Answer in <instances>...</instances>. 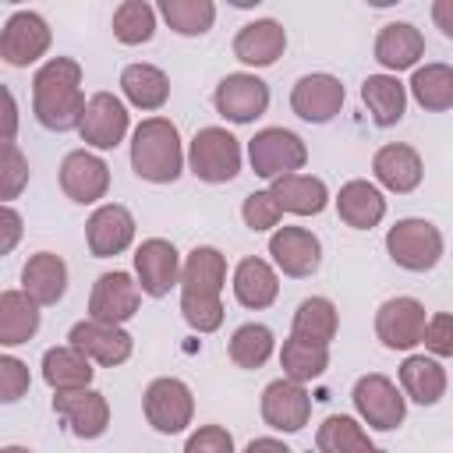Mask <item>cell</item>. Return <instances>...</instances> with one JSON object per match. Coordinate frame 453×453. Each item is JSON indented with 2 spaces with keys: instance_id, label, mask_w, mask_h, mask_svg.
Returning a JSON list of instances; mask_svg holds the SVG:
<instances>
[{
  "instance_id": "obj_18",
  "label": "cell",
  "mask_w": 453,
  "mask_h": 453,
  "mask_svg": "<svg viewBox=\"0 0 453 453\" xmlns=\"http://www.w3.org/2000/svg\"><path fill=\"white\" fill-rule=\"evenodd\" d=\"M60 191L78 205H96L110 191V166L88 149H74L60 159Z\"/></svg>"
},
{
  "instance_id": "obj_11",
  "label": "cell",
  "mask_w": 453,
  "mask_h": 453,
  "mask_svg": "<svg viewBox=\"0 0 453 453\" xmlns=\"http://www.w3.org/2000/svg\"><path fill=\"white\" fill-rule=\"evenodd\" d=\"M184 258L166 237H145L134 248V280L145 297H166L173 287H180Z\"/></svg>"
},
{
  "instance_id": "obj_42",
  "label": "cell",
  "mask_w": 453,
  "mask_h": 453,
  "mask_svg": "<svg viewBox=\"0 0 453 453\" xmlns=\"http://www.w3.org/2000/svg\"><path fill=\"white\" fill-rule=\"evenodd\" d=\"M28 184V159L21 156L18 142H4V156H0V195L4 205H11Z\"/></svg>"
},
{
  "instance_id": "obj_29",
  "label": "cell",
  "mask_w": 453,
  "mask_h": 453,
  "mask_svg": "<svg viewBox=\"0 0 453 453\" xmlns=\"http://www.w3.org/2000/svg\"><path fill=\"white\" fill-rule=\"evenodd\" d=\"M400 389L421 407H435L446 396V368L432 354H407L400 365Z\"/></svg>"
},
{
  "instance_id": "obj_4",
  "label": "cell",
  "mask_w": 453,
  "mask_h": 453,
  "mask_svg": "<svg viewBox=\"0 0 453 453\" xmlns=\"http://www.w3.org/2000/svg\"><path fill=\"white\" fill-rule=\"evenodd\" d=\"M244 152H241V138H234V131L226 127H198L195 138L188 142V170L205 180V184H226L241 173Z\"/></svg>"
},
{
  "instance_id": "obj_25",
  "label": "cell",
  "mask_w": 453,
  "mask_h": 453,
  "mask_svg": "<svg viewBox=\"0 0 453 453\" xmlns=\"http://www.w3.org/2000/svg\"><path fill=\"white\" fill-rule=\"evenodd\" d=\"M230 290H234V297H237L241 308L262 311V308H269L280 297V273H276L273 262H265L258 255H248V258H241L234 265Z\"/></svg>"
},
{
  "instance_id": "obj_48",
  "label": "cell",
  "mask_w": 453,
  "mask_h": 453,
  "mask_svg": "<svg viewBox=\"0 0 453 453\" xmlns=\"http://www.w3.org/2000/svg\"><path fill=\"white\" fill-rule=\"evenodd\" d=\"M244 453H294V449L283 439H276V435H258V439H251L244 446Z\"/></svg>"
},
{
  "instance_id": "obj_10",
  "label": "cell",
  "mask_w": 453,
  "mask_h": 453,
  "mask_svg": "<svg viewBox=\"0 0 453 453\" xmlns=\"http://www.w3.org/2000/svg\"><path fill=\"white\" fill-rule=\"evenodd\" d=\"M212 106L230 124H255L269 110V85L251 71H234L212 88Z\"/></svg>"
},
{
  "instance_id": "obj_30",
  "label": "cell",
  "mask_w": 453,
  "mask_h": 453,
  "mask_svg": "<svg viewBox=\"0 0 453 453\" xmlns=\"http://www.w3.org/2000/svg\"><path fill=\"white\" fill-rule=\"evenodd\" d=\"M361 103L368 106V117L375 127H393L407 113V85L396 74H368L361 81Z\"/></svg>"
},
{
  "instance_id": "obj_41",
  "label": "cell",
  "mask_w": 453,
  "mask_h": 453,
  "mask_svg": "<svg viewBox=\"0 0 453 453\" xmlns=\"http://www.w3.org/2000/svg\"><path fill=\"white\" fill-rule=\"evenodd\" d=\"M241 219H244V226H248L251 234H265V230H276V226H280L283 209H280V202L273 198V191L262 188V191L244 195V202H241Z\"/></svg>"
},
{
  "instance_id": "obj_19",
  "label": "cell",
  "mask_w": 453,
  "mask_h": 453,
  "mask_svg": "<svg viewBox=\"0 0 453 453\" xmlns=\"http://www.w3.org/2000/svg\"><path fill=\"white\" fill-rule=\"evenodd\" d=\"M67 343L78 347L81 354H88L96 365L103 368H117L131 357L134 350V336L124 326H110V322H96V319H81L71 326Z\"/></svg>"
},
{
  "instance_id": "obj_23",
  "label": "cell",
  "mask_w": 453,
  "mask_h": 453,
  "mask_svg": "<svg viewBox=\"0 0 453 453\" xmlns=\"http://www.w3.org/2000/svg\"><path fill=\"white\" fill-rule=\"evenodd\" d=\"M372 53L386 74H400V71L418 67V60L425 57V35L411 21H386L375 35Z\"/></svg>"
},
{
  "instance_id": "obj_38",
  "label": "cell",
  "mask_w": 453,
  "mask_h": 453,
  "mask_svg": "<svg viewBox=\"0 0 453 453\" xmlns=\"http://www.w3.org/2000/svg\"><path fill=\"white\" fill-rule=\"evenodd\" d=\"M340 329V315H336V304L329 297H304L294 311V322H290V333L294 336H304V340H315V343H333Z\"/></svg>"
},
{
  "instance_id": "obj_22",
  "label": "cell",
  "mask_w": 453,
  "mask_h": 453,
  "mask_svg": "<svg viewBox=\"0 0 453 453\" xmlns=\"http://www.w3.org/2000/svg\"><path fill=\"white\" fill-rule=\"evenodd\" d=\"M53 411L78 439H99L110 428V400L92 386L74 393H53Z\"/></svg>"
},
{
  "instance_id": "obj_34",
  "label": "cell",
  "mask_w": 453,
  "mask_h": 453,
  "mask_svg": "<svg viewBox=\"0 0 453 453\" xmlns=\"http://www.w3.org/2000/svg\"><path fill=\"white\" fill-rule=\"evenodd\" d=\"M39 333V304L25 290H4L0 294V343L18 347L28 343Z\"/></svg>"
},
{
  "instance_id": "obj_14",
  "label": "cell",
  "mask_w": 453,
  "mask_h": 453,
  "mask_svg": "<svg viewBox=\"0 0 453 453\" xmlns=\"http://www.w3.org/2000/svg\"><path fill=\"white\" fill-rule=\"evenodd\" d=\"M127 131H131V113L120 96H113V92L88 96V106H85V117L78 127V134L88 149H99V152L117 149Z\"/></svg>"
},
{
  "instance_id": "obj_46",
  "label": "cell",
  "mask_w": 453,
  "mask_h": 453,
  "mask_svg": "<svg viewBox=\"0 0 453 453\" xmlns=\"http://www.w3.org/2000/svg\"><path fill=\"white\" fill-rule=\"evenodd\" d=\"M0 230H4V237H0V255H11L14 244H18V237H21V212H18L14 205H4V209H0Z\"/></svg>"
},
{
  "instance_id": "obj_16",
  "label": "cell",
  "mask_w": 453,
  "mask_h": 453,
  "mask_svg": "<svg viewBox=\"0 0 453 453\" xmlns=\"http://www.w3.org/2000/svg\"><path fill=\"white\" fill-rule=\"evenodd\" d=\"M343 81L326 71L301 74L290 88V110L308 124H329L343 110Z\"/></svg>"
},
{
  "instance_id": "obj_32",
  "label": "cell",
  "mask_w": 453,
  "mask_h": 453,
  "mask_svg": "<svg viewBox=\"0 0 453 453\" xmlns=\"http://www.w3.org/2000/svg\"><path fill=\"white\" fill-rule=\"evenodd\" d=\"M269 191L280 202V209L283 212H294V216H319L329 205L326 180L322 177H311V173H287V177L273 180Z\"/></svg>"
},
{
  "instance_id": "obj_17",
  "label": "cell",
  "mask_w": 453,
  "mask_h": 453,
  "mask_svg": "<svg viewBox=\"0 0 453 453\" xmlns=\"http://www.w3.org/2000/svg\"><path fill=\"white\" fill-rule=\"evenodd\" d=\"M85 244L92 258H113L134 244V216L120 202H103L85 219Z\"/></svg>"
},
{
  "instance_id": "obj_44",
  "label": "cell",
  "mask_w": 453,
  "mask_h": 453,
  "mask_svg": "<svg viewBox=\"0 0 453 453\" xmlns=\"http://www.w3.org/2000/svg\"><path fill=\"white\" fill-rule=\"evenodd\" d=\"M425 350L432 357H453V311H435L428 315V326H425Z\"/></svg>"
},
{
  "instance_id": "obj_51",
  "label": "cell",
  "mask_w": 453,
  "mask_h": 453,
  "mask_svg": "<svg viewBox=\"0 0 453 453\" xmlns=\"http://www.w3.org/2000/svg\"><path fill=\"white\" fill-rule=\"evenodd\" d=\"M372 453H389V449H379V446H375V449H372Z\"/></svg>"
},
{
  "instance_id": "obj_47",
  "label": "cell",
  "mask_w": 453,
  "mask_h": 453,
  "mask_svg": "<svg viewBox=\"0 0 453 453\" xmlns=\"http://www.w3.org/2000/svg\"><path fill=\"white\" fill-rule=\"evenodd\" d=\"M432 21L446 39H453V0H432Z\"/></svg>"
},
{
  "instance_id": "obj_20",
  "label": "cell",
  "mask_w": 453,
  "mask_h": 453,
  "mask_svg": "<svg viewBox=\"0 0 453 453\" xmlns=\"http://www.w3.org/2000/svg\"><path fill=\"white\" fill-rule=\"evenodd\" d=\"M258 411H262V421L273 432H301L311 418V396L294 379H273L262 389Z\"/></svg>"
},
{
  "instance_id": "obj_35",
  "label": "cell",
  "mask_w": 453,
  "mask_h": 453,
  "mask_svg": "<svg viewBox=\"0 0 453 453\" xmlns=\"http://www.w3.org/2000/svg\"><path fill=\"white\" fill-rule=\"evenodd\" d=\"M280 368H283V379H294L301 386L304 382H315L329 368V347L290 333L283 340V347H280Z\"/></svg>"
},
{
  "instance_id": "obj_21",
  "label": "cell",
  "mask_w": 453,
  "mask_h": 453,
  "mask_svg": "<svg viewBox=\"0 0 453 453\" xmlns=\"http://www.w3.org/2000/svg\"><path fill=\"white\" fill-rule=\"evenodd\" d=\"M372 177H375L379 188H386L393 195H411V191H418V184L425 177V163H421L414 145L386 142L372 156Z\"/></svg>"
},
{
  "instance_id": "obj_6",
  "label": "cell",
  "mask_w": 453,
  "mask_h": 453,
  "mask_svg": "<svg viewBox=\"0 0 453 453\" xmlns=\"http://www.w3.org/2000/svg\"><path fill=\"white\" fill-rule=\"evenodd\" d=\"M248 163L258 177L280 180L287 173H301L308 163V145L290 127H262L248 142Z\"/></svg>"
},
{
  "instance_id": "obj_1",
  "label": "cell",
  "mask_w": 453,
  "mask_h": 453,
  "mask_svg": "<svg viewBox=\"0 0 453 453\" xmlns=\"http://www.w3.org/2000/svg\"><path fill=\"white\" fill-rule=\"evenodd\" d=\"M226 255L212 244H195L180 269V315L195 333H216L223 326Z\"/></svg>"
},
{
  "instance_id": "obj_9",
  "label": "cell",
  "mask_w": 453,
  "mask_h": 453,
  "mask_svg": "<svg viewBox=\"0 0 453 453\" xmlns=\"http://www.w3.org/2000/svg\"><path fill=\"white\" fill-rule=\"evenodd\" d=\"M53 32L39 11H14L0 28V60L7 67H28L50 53Z\"/></svg>"
},
{
  "instance_id": "obj_12",
  "label": "cell",
  "mask_w": 453,
  "mask_h": 453,
  "mask_svg": "<svg viewBox=\"0 0 453 453\" xmlns=\"http://www.w3.org/2000/svg\"><path fill=\"white\" fill-rule=\"evenodd\" d=\"M425 326H428L425 304L407 294L382 301L375 311V336L386 350H414L425 340Z\"/></svg>"
},
{
  "instance_id": "obj_15",
  "label": "cell",
  "mask_w": 453,
  "mask_h": 453,
  "mask_svg": "<svg viewBox=\"0 0 453 453\" xmlns=\"http://www.w3.org/2000/svg\"><path fill=\"white\" fill-rule=\"evenodd\" d=\"M273 265L290 280H308L322 265V241L308 226H276L269 237Z\"/></svg>"
},
{
  "instance_id": "obj_49",
  "label": "cell",
  "mask_w": 453,
  "mask_h": 453,
  "mask_svg": "<svg viewBox=\"0 0 453 453\" xmlns=\"http://www.w3.org/2000/svg\"><path fill=\"white\" fill-rule=\"evenodd\" d=\"M4 117H7V131H4V142H14V134H18V103H14V92L11 88H4Z\"/></svg>"
},
{
  "instance_id": "obj_28",
  "label": "cell",
  "mask_w": 453,
  "mask_h": 453,
  "mask_svg": "<svg viewBox=\"0 0 453 453\" xmlns=\"http://www.w3.org/2000/svg\"><path fill=\"white\" fill-rule=\"evenodd\" d=\"M96 361L88 354H81L78 347L71 343H60V347H50L42 354V382L53 389V393H74V389H88L92 386V368Z\"/></svg>"
},
{
  "instance_id": "obj_50",
  "label": "cell",
  "mask_w": 453,
  "mask_h": 453,
  "mask_svg": "<svg viewBox=\"0 0 453 453\" xmlns=\"http://www.w3.org/2000/svg\"><path fill=\"white\" fill-rule=\"evenodd\" d=\"M0 453H32V449H28V446H14V442H11V446H4Z\"/></svg>"
},
{
  "instance_id": "obj_39",
  "label": "cell",
  "mask_w": 453,
  "mask_h": 453,
  "mask_svg": "<svg viewBox=\"0 0 453 453\" xmlns=\"http://www.w3.org/2000/svg\"><path fill=\"white\" fill-rule=\"evenodd\" d=\"M159 18L177 32V35H205L216 25V4L212 0H159Z\"/></svg>"
},
{
  "instance_id": "obj_40",
  "label": "cell",
  "mask_w": 453,
  "mask_h": 453,
  "mask_svg": "<svg viewBox=\"0 0 453 453\" xmlns=\"http://www.w3.org/2000/svg\"><path fill=\"white\" fill-rule=\"evenodd\" d=\"M113 39L124 46H142L156 35V7L149 0H124L113 7Z\"/></svg>"
},
{
  "instance_id": "obj_43",
  "label": "cell",
  "mask_w": 453,
  "mask_h": 453,
  "mask_svg": "<svg viewBox=\"0 0 453 453\" xmlns=\"http://www.w3.org/2000/svg\"><path fill=\"white\" fill-rule=\"evenodd\" d=\"M32 386V375H28V365L14 354H0V400L4 403H14L28 393Z\"/></svg>"
},
{
  "instance_id": "obj_27",
  "label": "cell",
  "mask_w": 453,
  "mask_h": 453,
  "mask_svg": "<svg viewBox=\"0 0 453 453\" xmlns=\"http://www.w3.org/2000/svg\"><path fill=\"white\" fill-rule=\"evenodd\" d=\"M21 290L39 304L50 308L67 294V262L53 251H35L21 265Z\"/></svg>"
},
{
  "instance_id": "obj_26",
  "label": "cell",
  "mask_w": 453,
  "mask_h": 453,
  "mask_svg": "<svg viewBox=\"0 0 453 453\" xmlns=\"http://www.w3.org/2000/svg\"><path fill=\"white\" fill-rule=\"evenodd\" d=\"M336 216L350 226V230H372L386 219V195L375 180L354 177L336 191Z\"/></svg>"
},
{
  "instance_id": "obj_36",
  "label": "cell",
  "mask_w": 453,
  "mask_h": 453,
  "mask_svg": "<svg viewBox=\"0 0 453 453\" xmlns=\"http://www.w3.org/2000/svg\"><path fill=\"white\" fill-rule=\"evenodd\" d=\"M315 449L319 453H372V439L361 425V418L350 414H329L319 432H315Z\"/></svg>"
},
{
  "instance_id": "obj_45",
  "label": "cell",
  "mask_w": 453,
  "mask_h": 453,
  "mask_svg": "<svg viewBox=\"0 0 453 453\" xmlns=\"http://www.w3.org/2000/svg\"><path fill=\"white\" fill-rule=\"evenodd\" d=\"M184 453H234V435L223 425H198L188 435Z\"/></svg>"
},
{
  "instance_id": "obj_37",
  "label": "cell",
  "mask_w": 453,
  "mask_h": 453,
  "mask_svg": "<svg viewBox=\"0 0 453 453\" xmlns=\"http://www.w3.org/2000/svg\"><path fill=\"white\" fill-rule=\"evenodd\" d=\"M273 350H276V336H273V329L269 326H262V322H244V326H237L234 333H230V343H226V354H230V361L237 365V368H262L269 357H273Z\"/></svg>"
},
{
  "instance_id": "obj_13",
  "label": "cell",
  "mask_w": 453,
  "mask_h": 453,
  "mask_svg": "<svg viewBox=\"0 0 453 453\" xmlns=\"http://www.w3.org/2000/svg\"><path fill=\"white\" fill-rule=\"evenodd\" d=\"M138 308H142V287L131 273L113 269V273L96 276L92 294H88V319L124 326L127 319L138 315Z\"/></svg>"
},
{
  "instance_id": "obj_24",
  "label": "cell",
  "mask_w": 453,
  "mask_h": 453,
  "mask_svg": "<svg viewBox=\"0 0 453 453\" xmlns=\"http://www.w3.org/2000/svg\"><path fill=\"white\" fill-rule=\"evenodd\" d=\"M287 50V28L276 18H255L237 28L234 57L244 67H273Z\"/></svg>"
},
{
  "instance_id": "obj_8",
  "label": "cell",
  "mask_w": 453,
  "mask_h": 453,
  "mask_svg": "<svg viewBox=\"0 0 453 453\" xmlns=\"http://www.w3.org/2000/svg\"><path fill=\"white\" fill-rule=\"evenodd\" d=\"M142 411H145V421L159 432V435H177L191 425L195 418V396H191V386L177 375H159L145 386L142 393Z\"/></svg>"
},
{
  "instance_id": "obj_5",
  "label": "cell",
  "mask_w": 453,
  "mask_h": 453,
  "mask_svg": "<svg viewBox=\"0 0 453 453\" xmlns=\"http://www.w3.org/2000/svg\"><path fill=\"white\" fill-rule=\"evenodd\" d=\"M442 230L432 219L403 216L386 230V255L407 273H428L442 258Z\"/></svg>"
},
{
  "instance_id": "obj_33",
  "label": "cell",
  "mask_w": 453,
  "mask_h": 453,
  "mask_svg": "<svg viewBox=\"0 0 453 453\" xmlns=\"http://www.w3.org/2000/svg\"><path fill=\"white\" fill-rule=\"evenodd\" d=\"M407 96L428 110V113H442L453 110V67L449 64H421L414 67L411 81H407Z\"/></svg>"
},
{
  "instance_id": "obj_31",
  "label": "cell",
  "mask_w": 453,
  "mask_h": 453,
  "mask_svg": "<svg viewBox=\"0 0 453 453\" xmlns=\"http://www.w3.org/2000/svg\"><path fill=\"white\" fill-rule=\"evenodd\" d=\"M120 92L124 99L134 106V110H145V113H156L166 106L170 99V78L163 67L156 64H127L120 71Z\"/></svg>"
},
{
  "instance_id": "obj_2",
  "label": "cell",
  "mask_w": 453,
  "mask_h": 453,
  "mask_svg": "<svg viewBox=\"0 0 453 453\" xmlns=\"http://www.w3.org/2000/svg\"><path fill=\"white\" fill-rule=\"evenodd\" d=\"M81 64L74 57H50L32 78V113L46 131H78L85 117Z\"/></svg>"
},
{
  "instance_id": "obj_7",
  "label": "cell",
  "mask_w": 453,
  "mask_h": 453,
  "mask_svg": "<svg viewBox=\"0 0 453 453\" xmlns=\"http://www.w3.org/2000/svg\"><path fill=\"white\" fill-rule=\"evenodd\" d=\"M350 400H354V411H357L361 425H368L375 432H393L407 418V396H403V389L389 375H382V372L361 375L354 382V389H350Z\"/></svg>"
},
{
  "instance_id": "obj_3",
  "label": "cell",
  "mask_w": 453,
  "mask_h": 453,
  "mask_svg": "<svg viewBox=\"0 0 453 453\" xmlns=\"http://www.w3.org/2000/svg\"><path fill=\"white\" fill-rule=\"evenodd\" d=\"M188 152L170 117H145L131 131V170L149 184H173L184 173Z\"/></svg>"
}]
</instances>
